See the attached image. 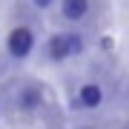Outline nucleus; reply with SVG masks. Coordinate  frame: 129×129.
Returning <instances> with one entry per match:
<instances>
[{"mask_svg": "<svg viewBox=\"0 0 129 129\" xmlns=\"http://www.w3.org/2000/svg\"><path fill=\"white\" fill-rule=\"evenodd\" d=\"M66 49H69V52H80V49H83L80 37H78V35H69V37H66Z\"/></svg>", "mask_w": 129, "mask_h": 129, "instance_id": "obj_6", "label": "nucleus"}, {"mask_svg": "<svg viewBox=\"0 0 129 129\" xmlns=\"http://www.w3.org/2000/svg\"><path fill=\"white\" fill-rule=\"evenodd\" d=\"M35 3H37V6H49L52 0H35Z\"/></svg>", "mask_w": 129, "mask_h": 129, "instance_id": "obj_7", "label": "nucleus"}, {"mask_svg": "<svg viewBox=\"0 0 129 129\" xmlns=\"http://www.w3.org/2000/svg\"><path fill=\"white\" fill-rule=\"evenodd\" d=\"M32 46H35V35L29 32V29H14V32L9 35V52L14 57H26L29 52H32Z\"/></svg>", "mask_w": 129, "mask_h": 129, "instance_id": "obj_1", "label": "nucleus"}, {"mask_svg": "<svg viewBox=\"0 0 129 129\" xmlns=\"http://www.w3.org/2000/svg\"><path fill=\"white\" fill-rule=\"evenodd\" d=\"M89 12V0H63V14L69 20H80Z\"/></svg>", "mask_w": 129, "mask_h": 129, "instance_id": "obj_2", "label": "nucleus"}, {"mask_svg": "<svg viewBox=\"0 0 129 129\" xmlns=\"http://www.w3.org/2000/svg\"><path fill=\"white\" fill-rule=\"evenodd\" d=\"M49 55L55 57V60H63L66 55H69V49H66V37H52V43H49Z\"/></svg>", "mask_w": 129, "mask_h": 129, "instance_id": "obj_4", "label": "nucleus"}, {"mask_svg": "<svg viewBox=\"0 0 129 129\" xmlns=\"http://www.w3.org/2000/svg\"><path fill=\"white\" fill-rule=\"evenodd\" d=\"M37 103H40V92H37V89H26L23 92V106L32 109V106H37Z\"/></svg>", "mask_w": 129, "mask_h": 129, "instance_id": "obj_5", "label": "nucleus"}, {"mask_svg": "<svg viewBox=\"0 0 129 129\" xmlns=\"http://www.w3.org/2000/svg\"><path fill=\"white\" fill-rule=\"evenodd\" d=\"M101 98H103V92H101V86H95V83H89V86L80 89V103L83 106H98Z\"/></svg>", "mask_w": 129, "mask_h": 129, "instance_id": "obj_3", "label": "nucleus"}]
</instances>
